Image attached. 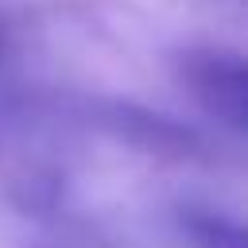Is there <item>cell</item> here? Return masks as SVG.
Returning a JSON list of instances; mask_svg holds the SVG:
<instances>
[{"mask_svg": "<svg viewBox=\"0 0 248 248\" xmlns=\"http://www.w3.org/2000/svg\"><path fill=\"white\" fill-rule=\"evenodd\" d=\"M182 232L194 248H248L244 229L213 209H182Z\"/></svg>", "mask_w": 248, "mask_h": 248, "instance_id": "obj_2", "label": "cell"}, {"mask_svg": "<svg viewBox=\"0 0 248 248\" xmlns=\"http://www.w3.org/2000/svg\"><path fill=\"white\" fill-rule=\"evenodd\" d=\"M178 81L186 93L232 132L248 124V70L236 50L225 46H190L178 54Z\"/></svg>", "mask_w": 248, "mask_h": 248, "instance_id": "obj_1", "label": "cell"}]
</instances>
